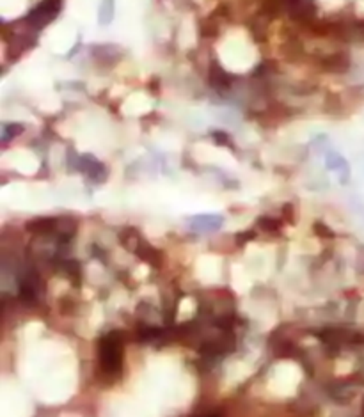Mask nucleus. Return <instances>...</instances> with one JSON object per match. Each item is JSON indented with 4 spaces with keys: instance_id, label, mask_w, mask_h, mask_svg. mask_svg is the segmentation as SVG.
I'll return each mask as SVG.
<instances>
[{
    "instance_id": "1",
    "label": "nucleus",
    "mask_w": 364,
    "mask_h": 417,
    "mask_svg": "<svg viewBox=\"0 0 364 417\" xmlns=\"http://www.w3.org/2000/svg\"><path fill=\"white\" fill-rule=\"evenodd\" d=\"M123 363V341L119 332H110L100 341V364L105 373H118Z\"/></svg>"
},
{
    "instance_id": "2",
    "label": "nucleus",
    "mask_w": 364,
    "mask_h": 417,
    "mask_svg": "<svg viewBox=\"0 0 364 417\" xmlns=\"http://www.w3.org/2000/svg\"><path fill=\"white\" fill-rule=\"evenodd\" d=\"M61 0H43L38 8H34L25 16V22H27V25L32 31H41V29L47 27L50 22L57 18Z\"/></svg>"
},
{
    "instance_id": "3",
    "label": "nucleus",
    "mask_w": 364,
    "mask_h": 417,
    "mask_svg": "<svg viewBox=\"0 0 364 417\" xmlns=\"http://www.w3.org/2000/svg\"><path fill=\"white\" fill-rule=\"evenodd\" d=\"M187 222H188V229L194 231V233L208 234V233H213V231L220 229V226H222V222H224V218L220 217V215L199 213V215H194V217H188Z\"/></svg>"
},
{
    "instance_id": "4",
    "label": "nucleus",
    "mask_w": 364,
    "mask_h": 417,
    "mask_svg": "<svg viewBox=\"0 0 364 417\" xmlns=\"http://www.w3.org/2000/svg\"><path fill=\"white\" fill-rule=\"evenodd\" d=\"M75 167H79L80 171L86 172L91 180L94 181H103L107 176L105 167H103L102 162H98L93 155H80L79 160L75 162Z\"/></svg>"
},
{
    "instance_id": "5",
    "label": "nucleus",
    "mask_w": 364,
    "mask_h": 417,
    "mask_svg": "<svg viewBox=\"0 0 364 417\" xmlns=\"http://www.w3.org/2000/svg\"><path fill=\"white\" fill-rule=\"evenodd\" d=\"M320 68L327 73H344L350 70V57L344 52H338L333 55H325L320 59Z\"/></svg>"
},
{
    "instance_id": "6",
    "label": "nucleus",
    "mask_w": 364,
    "mask_h": 417,
    "mask_svg": "<svg viewBox=\"0 0 364 417\" xmlns=\"http://www.w3.org/2000/svg\"><path fill=\"white\" fill-rule=\"evenodd\" d=\"M93 55L102 66H112L123 57V48L116 45H98V47H93Z\"/></svg>"
},
{
    "instance_id": "7",
    "label": "nucleus",
    "mask_w": 364,
    "mask_h": 417,
    "mask_svg": "<svg viewBox=\"0 0 364 417\" xmlns=\"http://www.w3.org/2000/svg\"><path fill=\"white\" fill-rule=\"evenodd\" d=\"M325 165H327V169L336 172L341 183H344L350 178L349 162L344 160L341 155H338L336 151H327V155H325Z\"/></svg>"
},
{
    "instance_id": "8",
    "label": "nucleus",
    "mask_w": 364,
    "mask_h": 417,
    "mask_svg": "<svg viewBox=\"0 0 364 417\" xmlns=\"http://www.w3.org/2000/svg\"><path fill=\"white\" fill-rule=\"evenodd\" d=\"M233 80H235V75L227 73L219 63H212V66H210V84H212V87L220 91L229 89L233 86Z\"/></svg>"
},
{
    "instance_id": "9",
    "label": "nucleus",
    "mask_w": 364,
    "mask_h": 417,
    "mask_svg": "<svg viewBox=\"0 0 364 417\" xmlns=\"http://www.w3.org/2000/svg\"><path fill=\"white\" fill-rule=\"evenodd\" d=\"M114 20V0H102L98 9V24L107 27Z\"/></svg>"
},
{
    "instance_id": "10",
    "label": "nucleus",
    "mask_w": 364,
    "mask_h": 417,
    "mask_svg": "<svg viewBox=\"0 0 364 417\" xmlns=\"http://www.w3.org/2000/svg\"><path fill=\"white\" fill-rule=\"evenodd\" d=\"M22 132H24V125L20 123H4L2 125V142H9Z\"/></svg>"
},
{
    "instance_id": "11",
    "label": "nucleus",
    "mask_w": 364,
    "mask_h": 417,
    "mask_svg": "<svg viewBox=\"0 0 364 417\" xmlns=\"http://www.w3.org/2000/svg\"><path fill=\"white\" fill-rule=\"evenodd\" d=\"M203 417H219V416H203Z\"/></svg>"
}]
</instances>
